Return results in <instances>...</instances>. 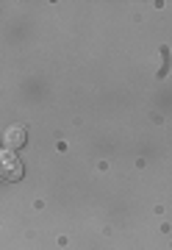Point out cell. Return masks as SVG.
I'll use <instances>...</instances> for the list:
<instances>
[{
  "mask_svg": "<svg viewBox=\"0 0 172 250\" xmlns=\"http://www.w3.org/2000/svg\"><path fill=\"white\" fill-rule=\"evenodd\" d=\"M22 161L14 153H0V178L3 181H19L22 178Z\"/></svg>",
  "mask_w": 172,
  "mask_h": 250,
  "instance_id": "cell-1",
  "label": "cell"
},
{
  "mask_svg": "<svg viewBox=\"0 0 172 250\" xmlns=\"http://www.w3.org/2000/svg\"><path fill=\"white\" fill-rule=\"evenodd\" d=\"M3 142H6L9 150H17V147H22L28 142V131L22 125H11L9 131H6V136H3Z\"/></svg>",
  "mask_w": 172,
  "mask_h": 250,
  "instance_id": "cell-2",
  "label": "cell"
}]
</instances>
